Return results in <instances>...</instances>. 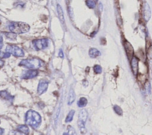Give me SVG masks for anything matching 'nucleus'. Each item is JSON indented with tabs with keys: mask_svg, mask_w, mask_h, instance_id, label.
Returning <instances> with one entry per match:
<instances>
[{
	"mask_svg": "<svg viewBox=\"0 0 152 135\" xmlns=\"http://www.w3.org/2000/svg\"><path fill=\"white\" fill-rule=\"evenodd\" d=\"M42 122V118L39 113L35 111L29 110L25 115V123L32 128H38Z\"/></svg>",
	"mask_w": 152,
	"mask_h": 135,
	"instance_id": "f257e3e1",
	"label": "nucleus"
},
{
	"mask_svg": "<svg viewBox=\"0 0 152 135\" xmlns=\"http://www.w3.org/2000/svg\"><path fill=\"white\" fill-rule=\"evenodd\" d=\"M9 29L14 33L23 34L30 30V26L23 22H11L9 24Z\"/></svg>",
	"mask_w": 152,
	"mask_h": 135,
	"instance_id": "f03ea898",
	"label": "nucleus"
},
{
	"mask_svg": "<svg viewBox=\"0 0 152 135\" xmlns=\"http://www.w3.org/2000/svg\"><path fill=\"white\" fill-rule=\"evenodd\" d=\"M41 60L37 58H31L23 59L18 64L19 66H22L31 70H37L41 67Z\"/></svg>",
	"mask_w": 152,
	"mask_h": 135,
	"instance_id": "7ed1b4c3",
	"label": "nucleus"
},
{
	"mask_svg": "<svg viewBox=\"0 0 152 135\" xmlns=\"http://www.w3.org/2000/svg\"><path fill=\"white\" fill-rule=\"evenodd\" d=\"M33 44L37 51L43 50L48 46L49 39L46 38L35 39L33 41Z\"/></svg>",
	"mask_w": 152,
	"mask_h": 135,
	"instance_id": "20e7f679",
	"label": "nucleus"
},
{
	"mask_svg": "<svg viewBox=\"0 0 152 135\" xmlns=\"http://www.w3.org/2000/svg\"><path fill=\"white\" fill-rule=\"evenodd\" d=\"M88 117L87 111L85 109H83L80 111L78 115V126L80 130H84L85 128V123Z\"/></svg>",
	"mask_w": 152,
	"mask_h": 135,
	"instance_id": "39448f33",
	"label": "nucleus"
},
{
	"mask_svg": "<svg viewBox=\"0 0 152 135\" xmlns=\"http://www.w3.org/2000/svg\"><path fill=\"white\" fill-rule=\"evenodd\" d=\"M5 51L15 56L22 57L24 55L23 50L16 45H8L6 48Z\"/></svg>",
	"mask_w": 152,
	"mask_h": 135,
	"instance_id": "423d86ee",
	"label": "nucleus"
},
{
	"mask_svg": "<svg viewBox=\"0 0 152 135\" xmlns=\"http://www.w3.org/2000/svg\"><path fill=\"white\" fill-rule=\"evenodd\" d=\"M48 87V81L46 80H40L37 86V93L39 95H42L45 93Z\"/></svg>",
	"mask_w": 152,
	"mask_h": 135,
	"instance_id": "0eeeda50",
	"label": "nucleus"
},
{
	"mask_svg": "<svg viewBox=\"0 0 152 135\" xmlns=\"http://www.w3.org/2000/svg\"><path fill=\"white\" fill-rule=\"evenodd\" d=\"M39 74V72L37 70H27L24 72V74L22 76V78L24 79H33L36 77Z\"/></svg>",
	"mask_w": 152,
	"mask_h": 135,
	"instance_id": "6e6552de",
	"label": "nucleus"
},
{
	"mask_svg": "<svg viewBox=\"0 0 152 135\" xmlns=\"http://www.w3.org/2000/svg\"><path fill=\"white\" fill-rule=\"evenodd\" d=\"M142 15L144 19L146 21H148L149 19L151 17V10H150V7L149 5L145 2L143 5V9H142Z\"/></svg>",
	"mask_w": 152,
	"mask_h": 135,
	"instance_id": "1a4fd4ad",
	"label": "nucleus"
},
{
	"mask_svg": "<svg viewBox=\"0 0 152 135\" xmlns=\"http://www.w3.org/2000/svg\"><path fill=\"white\" fill-rule=\"evenodd\" d=\"M124 46L128 59H132L134 55V49L132 45L128 42L125 41V42L124 43Z\"/></svg>",
	"mask_w": 152,
	"mask_h": 135,
	"instance_id": "9d476101",
	"label": "nucleus"
},
{
	"mask_svg": "<svg viewBox=\"0 0 152 135\" xmlns=\"http://www.w3.org/2000/svg\"><path fill=\"white\" fill-rule=\"evenodd\" d=\"M131 69L134 75L136 76L138 73V59L136 56H133L131 61Z\"/></svg>",
	"mask_w": 152,
	"mask_h": 135,
	"instance_id": "9b49d317",
	"label": "nucleus"
},
{
	"mask_svg": "<svg viewBox=\"0 0 152 135\" xmlns=\"http://www.w3.org/2000/svg\"><path fill=\"white\" fill-rule=\"evenodd\" d=\"M1 97L2 99L9 101H12L14 99V96H12L10 93H8L7 90H2L1 91Z\"/></svg>",
	"mask_w": 152,
	"mask_h": 135,
	"instance_id": "f8f14e48",
	"label": "nucleus"
},
{
	"mask_svg": "<svg viewBox=\"0 0 152 135\" xmlns=\"http://www.w3.org/2000/svg\"><path fill=\"white\" fill-rule=\"evenodd\" d=\"M57 12H58V17L60 20V22L62 24H65V18H64V12L61 6L59 4H57Z\"/></svg>",
	"mask_w": 152,
	"mask_h": 135,
	"instance_id": "ddd939ff",
	"label": "nucleus"
},
{
	"mask_svg": "<svg viewBox=\"0 0 152 135\" xmlns=\"http://www.w3.org/2000/svg\"><path fill=\"white\" fill-rule=\"evenodd\" d=\"M17 129L23 134H27L29 133V128L26 125H20L17 127Z\"/></svg>",
	"mask_w": 152,
	"mask_h": 135,
	"instance_id": "4468645a",
	"label": "nucleus"
},
{
	"mask_svg": "<svg viewBox=\"0 0 152 135\" xmlns=\"http://www.w3.org/2000/svg\"><path fill=\"white\" fill-rule=\"evenodd\" d=\"M88 54H89L91 58H96L100 55V52L96 48H92L90 49Z\"/></svg>",
	"mask_w": 152,
	"mask_h": 135,
	"instance_id": "2eb2a0df",
	"label": "nucleus"
},
{
	"mask_svg": "<svg viewBox=\"0 0 152 135\" xmlns=\"http://www.w3.org/2000/svg\"><path fill=\"white\" fill-rule=\"evenodd\" d=\"M75 100V94L73 89H71L69 92V96H68V104L71 105L74 101Z\"/></svg>",
	"mask_w": 152,
	"mask_h": 135,
	"instance_id": "dca6fc26",
	"label": "nucleus"
},
{
	"mask_svg": "<svg viewBox=\"0 0 152 135\" xmlns=\"http://www.w3.org/2000/svg\"><path fill=\"white\" fill-rule=\"evenodd\" d=\"M87 104V100L84 97H81L79 99V100L77 102V105L80 108H83L86 106Z\"/></svg>",
	"mask_w": 152,
	"mask_h": 135,
	"instance_id": "f3484780",
	"label": "nucleus"
},
{
	"mask_svg": "<svg viewBox=\"0 0 152 135\" xmlns=\"http://www.w3.org/2000/svg\"><path fill=\"white\" fill-rule=\"evenodd\" d=\"M74 113H75V111L72 109L71 110L68 114L67 115L66 117V119H65V122L66 123H69V122H71L72 121V119H73V117H74Z\"/></svg>",
	"mask_w": 152,
	"mask_h": 135,
	"instance_id": "a211bd4d",
	"label": "nucleus"
},
{
	"mask_svg": "<svg viewBox=\"0 0 152 135\" xmlns=\"http://www.w3.org/2000/svg\"><path fill=\"white\" fill-rule=\"evenodd\" d=\"M86 4L89 8L91 9H93L96 7V2L94 0H86Z\"/></svg>",
	"mask_w": 152,
	"mask_h": 135,
	"instance_id": "6ab92c4d",
	"label": "nucleus"
},
{
	"mask_svg": "<svg viewBox=\"0 0 152 135\" xmlns=\"http://www.w3.org/2000/svg\"><path fill=\"white\" fill-rule=\"evenodd\" d=\"M4 34L6 36V37L8 39H11V40H14L17 37V34L14 33L12 32H5V33H4Z\"/></svg>",
	"mask_w": 152,
	"mask_h": 135,
	"instance_id": "aec40b11",
	"label": "nucleus"
},
{
	"mask_svg": "<svg viewBox=\"0 0 152 135\" xmlns=\"http://www.w3.org/2000/svg\"><path fill=\"white\" fill-rule=\"evenodd\" d=\"M113 110L115 112V113H116L119 115H122L123 114L122 109L118 105H115L113 106Z\"/></svg>",
	"mask_w": 152,
	"mask_h": 135,
	"instance_id": "412c9836",
	"label": "nucleus"
},
{
	"mask_svg": "<svg viewBox=\"0 0 152 135\" xmlns=\"http://www.w3.org/2000/svg\"><path fill=\"white\" fill-rule=\"evenodd\" d=\"M93 70L96 74H100L102 72V68L99 65H95L93 67Z\"/></svg>",
	"mask_w": 152,
	"mask_h": 135,
	"instance_id": "4be33fe9",
	"label": "nucleus"
},
{
	"mask_svg": "<svg viewBox=\"0 0 152 135\" xmlns=\"http://www.w3.org/2000/svg\"><path fill=\"white\" fill-rule=\"evenodd\" d=\"M68 132H69L68 133V134H75V133H74L75 132L74 129L72 127H71V126H68Z\"/></svg>",
	"mask_w": 152,
	"mask_h": 135,
	"instance_id": "5701e85b",
	"label": "nucleus"
},
{
	"mask_svg": "<svg viewBox=\"0 0 152 135\" xmlns=\"http://www.w3.org/2000/svg\"><path fill=\"white\" fill-rule=\"evenodd\" d=\"M11 55V54L8 52H5L4 53L1 54V58H8L10 57Z\"/></svg>",
	"mask_w": 152,
	"mask_h": 135,
	"instance_id": "b1692460",
	"label": "nucleus"
},
{
	"mask_svg": "<svg viewBox=\"0 0 152 135\" xmlns=\"http://www.w3.org/2000/svg\"><path fill=\"white\" fill-rule=\"evenodd\" d=\"M148 55L150 58H152V46L150 48L148 52Z\"/></svg>",
	"mask_w": 152,
	"mask_h": 135,
	"instance_id": "393cba45",
	"label": "nucleus"
},
{
	"mask_svg": "<svg viewBox=\"0 0 152 135\" xmlns=\"http://www.w3.org/2000/svg\"><path fill=\"white\" fill-rule=\"evenodd\" d=\"M59 56L61 58H63L64 57V53L62 52V51L61 49H60L59 51Z\"/></svg>",
	"mask_w": 152,
	"mask_h": 135,
	"instance_id": "a878e982",
	"label": "nucleus"
},
{
	"mask_svg": "<svg viewBox=\"0 0 152 135\" xmlns=\"http://www.w3.org/2000/svg\"><path fill=\"white\" fill-rule=\"evenodd\" d=\"M99 10H100V11H102L103 6H102V3H100V4H99Z\"/></svg>",
	"mask_w": 152,
	"mask_h": 135,
	"instance_id": "bb28decb",
	"label": "nucleus"
},
{
	"mask_svg": "<svg viewBox=\"0 0 152 135\" xmlns=\"http://www.w3.org/2000/svg\"><path fill=\"white\" fill-rule=\"evenodd\" d=\"M97 1V0H96V1Z\"/></svg>",
	"mask_w": 152,
	"mask_h": 135,
	"instance_id": "cd10ccee",
	"label": "nucleus"
}]
</instances>
